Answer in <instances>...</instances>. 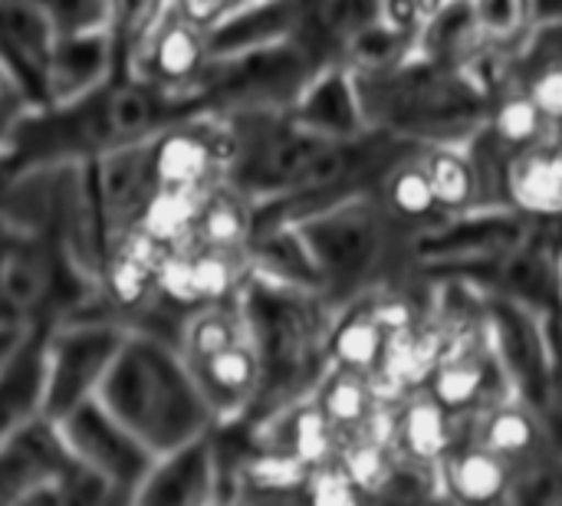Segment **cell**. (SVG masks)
Segmentation results:
<instances>
[{"instance_id": "ffe728a7", "label": "cell", "mask_w": 562, "mask_h": 506, "mask_svg": "<svg viewBox=\"0 0 562 506\" xmlns=\"http://www.w3.org/2000/svg\"><path fill=\"white\" fill-rule=\"evenodd\" d=\"M471 418H454L451 412H445L425 389L402 395L392 405V451L398 458L438 468L445 461V454L461 441V435L468 431Z\"/></svg>"}, {"instance_id": "e0dca14e", "label": "cell", "mask_w": 562, "mask_h": 506, "mask_svg": "<svg viewBox=\"0 0 562 506\" xmlns=\"http://www.w3.org/2000/svg\"><path fill=\"white\" fill-rule=\"evenodd\" d=\"M59 30L36 0H0V59L30 105H43L46 63Z\"/></svg>"}, {"instance_id": "ee69618b", "label": "cell", "mask_w": 562, "mask_h": 506, "mask_svg": "<svg viewBox=\"0 0 562 506\" xmlns=\"http://www.w3.org/2000/svg\"><path fill=\"white\" fill-rule=\"evenodd\" d=\"M375 20L389 26L398 36L415 40L422 30V10L418 0H375Z\"/></svg>"}, {"instance_id": "5bb4252c", "label": "cell", "mask_w": 562, "mask_h": 506, "mask_svg": "<svg viewBox=\"0 0 562 506\" xmlns=\"http://www.w3.org/2000/svg\"><path fill=\"white\" fill-rule=\"evenodd\" d=\"M211 59L207 26L191 20L178 3L161 20V26L145 40V46L128 63V79H142L161 89H194L198 76ZM122 76V79H125Z\"/></svg>"}, {"instance_id": "9c48e42d", "label": "cell", "mask_w": 562, "mask_h": 506, "mask_svg": "<svg viewBox=\"0 0 562 506\" xmlns=\"http://www.w3.org/2000/svg\"><path fill=\"white\" fill-rule=\"evenodd\" d=\"M56 428L69 454L82 468L99 474L119 494L122 504H135V494L145 484L155 454L99 398H89L56 418Z\"/></svg>"}, {"instance_id": "60d3db41", "label": "cell", "mask_w": 562, "mask_h": 506, "mask_svg": "<svg viewBox=\"0 0 562 506\" xmlns=\"http://www.w3.org/2000/svg\"><path fill=\"white\" fill-rule=\"evenodd\" d=\"M310 504H362L366 494L356 487V481L346 474V468L333 458L306 471L303 481V497Z\"/></svg>"}, {"instance_id": "f6af8a7d", "label": "cell", "mask_w": 562, "mask_h": 506, "mask_svg": "<svg viewBox=\"0 0 562 506\" xmlns=\"http://www.w3.org/2000/svg\"><path fill=\"white\" fill-rule=\"evenodd\" d=\"M175 3H178L191 20L211 26V23H217L221 16H227L231 10H237V7L247 3V0H175Z\"/></svg>"}, {"instance_id": "6da1fadb", "label": "cell", "mask_w": 562, "mask_h": 506, "mask_svg": "<svg viewBox=\"0 0 562 506\" xmlns=\"http://www.w3.org/2000/svg\"><path fill=\"white\" fill-rule=\"evenodd\" d=\"M201 112L207 105L194 89H161L128 76L72 102L26 105L0 151V181L43 165L92 161Z\"/></svg>"}, {"instance_id": "8d00e7d4", "label": "cell", "mask_w": 562, "mask_h": 506, "mask_svg": "<svg viewBox=\"0 0 562 506\" xmlns=\"http://www.w3.org/2000/svg\"><path fill=\"white\" fill-rule=\"evenodd\" d=\"M477 30L487 46L514 53L524 36L533 30V3L530 0H471Z\"/></svg>"}, {"instance_id": "b9f144b4", "label": "cell", "mask_w": 562, "mask_h": 506, "mask_svg": "<svg viewBox=\"0 0 562 506\" xmlns=\"http://www.w3.org/2000/svg\"><path fill=\"white\" fill-rule=\"evenodd\" d=\"M59 33L105 26V0H36Z\"/></svg>"}, {"instance_id": "7402d4cb", "label": "cell", "mask_w": 562, "mask_h": 506, "mask_svg": "<svg viewBox=\"0 0 562 506\" xmlns=\"http://www.w3.org/2000/svg\"><path fill=\"white\" fill-rule=\"evenodd\" d=\"M313 398L339 441L356 435H375L385 441V412L392 402L379 392L372 375L329 366L313 389Z\"/></svg>"}, {"instance_id": "603a6c76", "label": "cell", "mask_w": 562, "mask_h": 506, "mask_svg": "<svg viewBox=\"0 0 562 506\" xmlns=\"http://www.w3.org/2000/svg\"><path fill=\"white\" fill-rule=\"evenodd\" d=\"M441 497L454 504H507L514 494V468L471 438V421L461 441L438 464Z\"/></svg>"}, {"instance_id": "f1b7e54d", "label": "cell", "mask_w": 562, "mask_h": 506, "mask_svg": "<svg viewBox=\"0 0 562 506\" xmlns=\"http://www.w3.org/2000/svg\"><path fill=\"white\" fill-rule=\"evenodd\" d=\"M385 349H389V329L375 319L366 296L336 310V316L329 323V336H326L329 366L375 375L382 369Z\"/></svg>"}, {"instance_id": "d590c367", "label": "cell", "mask_w": 562, "mask_h": 506, "mask_svg": "<svg viewBox=\"0 0 562 506\" xmlns=\"http://www.w3.org/2000/svg\"><path fill=\"white\" fill-rule=\"evenodd\" d=\"M336 461L346 468V474L356 481V487L366 494V501H375L392 464H395V451L389 441L375 438V435H356L339 441Z\"/></svg>"}, {"instance_id": "7a4b0ae2", "label": "cell", "mask_w": 562, "mask_h": 506, "mask_svg": "<svg viewBox=\"0 0 562 506\" xmlns=\"http://www.w3.org/2000/svg\"><path fill=\"white\" fill-rule=\"evenodd\" d=\"M247 336L260 359V395L244 421H257L296 398L313 395L329 369L326 336L336 310L316 290L277 283L254 270L237 286Z\"/></svg>"}, {"instance_id": "7dc6e473", "label": "cell", "mask_w": 562, "mask_h": 506, "mask_svg": "<svg viewBox=\"0 0 562 506\" xmlns=\"http://www.w3.org/2000/svg\"><path fill=\"white\" fill-rule=\"evenodd\" d=\"M26 105H30V102H26L23 95H16V99H7V102H0V151H3V145H7V135H10L13 122L20 119V112H23Z\"/></svg>"}, {"instance_id": "277c9868", "label": "cell", "mask_w": 562, "mask_h": 506, "mask_svg": "<svg viewBox=\"0 0 562 506\" xmlns=\"http://www.w3.org/2000/svg\"><path fill=\"white\" fill-rule=\"evenodd\" d=\"M369 128L415 145H464L487 119L491 92L471 72L408 53L382 72H352Z\"/></svg>"}, {"instance_id": "f546056e", "label": "cell", "mask_w": 562, "mask_h": 506, "mask_svg": "<svg viewBox=\"0 0 562 506\" xmlns=\"http://www.w3.org/2000/svg\"><path fill=\"white\" fill-rule=\"evenodd\" d=\"M293 36V0H247L207 26L211 56Z\"/></svg>"}, {"instance_id": "3957f363", "label": "cell", "mask_w": 562, "mask_h": 506, "mask_svg": "<svg viewBox=\"0 0 562 506\" xmlns=\"http://www.w3.org/2000/svg\"><path fill=\"white\" fill-rule=\"evenodd\" d=\"M95 398L155 458L214 428V415L181 349L148 333H125V342Z\"/></svg>"}, {"instance_id": "8992f818", "label": "cell", "mask_w": 562, "mask_h": 506, "mask_svg": "<svg viewBox=\"0 0 562 506\" xmlns=\"http://www.w3.org/2000/svg\"><path fill=\"white\" fill-rule=\"evenodd\" d=\"M313 56L293 43L277 40L224 56H211L204 72L194 82V92L204 99L214 115L237 112H286L306 82L316 76Z\"/></svg>"}, {"instance_id": "c3c4849f", "label": "cell", "mask_w": 562, "mask_h": 506, "mask_svg": "<svg viewBox=\"0 0 562 506\" xmlns=\"http://www.w3.org/2000/svg\"><path fill=\"white\" fill-rule=\"evenodd\" d=\"M533 23H562V0H530Z\"/></svg>"}, {"instance_id": "816d5d0a", "label": "cell", "mask_w": 562, "mask_h": 506, "mask_svg": "<svg viewBox=\"0 0 562 506\" xmlns=\"http://www.w3.org/2000/svg\"><path fill=\"white\" fill-rule=\"evenodd\" d=\"M560 293H562V254H560Z\"/></svg>"}, {"instance_id": "e575fe53", "label": "cell", "mask_w": 562, "mask_h": 506, "mask_svg": "<svg viewBox=\"0 0 562 506\" xmlns=\"http://www.w3.org/2000/svg\"><path fill=\"white\" fill-rule=\"evenodd\" d=\"M175 10V0H105V30L119 56V76L128 72V63L145 46V40L161 26Z\"/></svg>"}, {"instance_id": "44dd1931", "label": "cell", "mask_w": 562, "mask_h": 506, "mask_svg": "<svg viewBox=\"0 0 562 506\" xmlns=\"http://www.w3.org/2000/svg\"><path fill=\"white\" fill-rule=\"evenodd\" d=\"M471 438H477L484 448L501 454L514 468V474L553 458L540 412L530 408L517 395H507V398L481 408L471 418Z\"/></svg>"}, {"instance_id": "2e32d148", "label": "cell", "mask_w": 562, "mask_h": 506, "mask_svg": "<svg viewBox=\"0 0 562 506\" xmlns=\"http://www.w3.org/2000/svg\"><path fill=\"white\" fill-rule=\"evenodd\" d=\"M119 76V56L105 26L59 33L46 63L43 105H59L82 99Z\"/></svg>"}, {"instance_id": "52a82bcc", "label": "cell", "mask_w": 562, "mask_h": 506, "mask_svg": "<svg viewBox=\"0 0 562 506\" xmlns=\"http://www.w3.org/2000/svg\"><path fill=\"white\" fill-rule=\"evenodd\" d=\"M224 119L234 142L227 181L254 204H270L293 194L310 161L329 142L293 122L290 112H237Z\"/></svg>"}, {"instance_id": "1f68e13d", "label": "cell", "mask_w": 562, "mask_h": 506, "mask_svg": "<svg viewBox=\"0 0 562 506\" xmlns=\"http://www.w3.org/2000/svg\"><path fill=\"white\" fill-rule=\"evenodd\" d=\"M484 36L474 20L471 0H448L431 20L422 23L415 36V53L445 63V66H471L484 53Z\"/></svg>"}, {"instance_id": "ac0fdd59", "label": "cell", "mask_w": 562, "mask_h": 506, "mask_svg": "<svg viewBox=\"0 0 562 506\" xmlns=\"http://www.w3.org/2000/svg\"><path fill=\"white\" fill-rule=\"evenodd\" d=\"M188 366H191V375L214 415V425H234V421L250 418L257 395H260V379H263L250 336L237 339L204 359H194Z\"/></svg>"}, {"instance_id": "f907efd6", "label": "cell", "mask_w": 562, "mask_h": 506, "mask_svg": "<svg viewBox=\"0 0 562 506\" xmlns=\"http://www.w3.org/2000/svg\"><path fill=\"white\" fill-rule=\"evenodd\" d=\"M3 240H7V230L0 227V247H3Z\"/></svg>"}, {"instance_id": "bcb514c9", "label": "cell", "mask_w": 562, "mask_h": 506, "mask_svg": "<svg viewBox=\"0 0 562 506\" xmlns=\"http://www.w3.org/2000/svg\"><path fill=\"white\" fill-rule=\"evenodd\" d=\"M33 329H36V326L20 323V319H0V369L20 352V346L30 339Z\"/></svg>"}, {"instance_id": "4316f807", "label": "cell", "mask_w": 562, "mask_h": 506, "mask_svg": "<svg viewBox=\"0 0 562 506\" xmlns=\"http://www.w3.org/2000/svg\"><path fill=\"white\" fill-rule=\"evenodd\" d=\"M46 326H36L20 352L0 369V445L46 415Z\"/></svg>"}, {"instance_id": "5b68a950", "label": "cell", "mask_w": 562, "mask_h": 506, "mask_svg": "<svg viewBox=\"0 0 562 506\" xmlns=\"http://www.w3.org/2000/svg\"><path fill=\"white\" fill-rule=\"evenodd\" d=\"M316 260L333 310L405 277V230L385 214L375 191L339 198L293 221Z\"/></svg>"}, {"instance_id": "f35d334b", "label": "cell", "mask_w": 562, "mask_h": 506, "mask_svg": "<svg viewBox=\"0 0 562 506\" xmlns=\"http://www.w3.org/2000/svg\"><path fill=\"white\" fill-rule=\"evenodd\" d=\"M507 86L524 89L550 122L553 135H562V63H514L507 56Z\"/></svg>"}, {"instance_id": "484cf974", "label": "cell", "mask_w": 562, "mask_h": 506, "mask_svg": "<svg viewBox=\"0 0 562 506\" xmlns=\"http://www.w3.org/2000/svg\"><path fill=\"white\" fill-rule=\"evenodd\" d=\"M254 224H257V204L244 191H237L231 181H221L198 198L184 247L247 260Z\"/></svg>"}, {"instance_id": "ba28073f", "label": "cell", "mask_w": 562, "mask_h": 506, "mask_svg": "<svg viewBox=\"0 0 562 506\" xmlns=\"http://www.w3.org/2000/svg\"><path fill=\"white\" fill-rule=\"evenodd\" d=\"M125 326L102 313L66 316L46 326L43 359H46V418H63L76 405L99 395L105 372L112 369Z\"/></svg>"}, {"instance_id": "7c38bea8", "label": "cell", "mask_w": 562, "mask_h": 506, "mask_svg": "<svg viewBox=\"0 0 562 506\" xmlns=\"http://www.w3.org/2000/svg\"><path fill=\"white\" fill-rule=\"evenodd\" d=\"M89 175H92V194H95L102 240L109 254L112 244H119L125 234H132L142 224L145 207L158 191L151 171V138L109 148L105 155L89 161Z\"/></svg>"}, {"instance_id": "4fadbf2b", "label": "cell", "mask_w": 562, "mask_h": 506, "mask_svg": "<svg viewBox=\"0 0 562 506\" xmlns=\"http://www.w3.org/2000/svg\"><path fill=\"white\" fill-rule=\"evenodd\" d=\"M425 392L454 418H474L481 408H487L491 402H501L510 392V382L491 349L487 339V326L477 329H464L454 336L451 349L445 352V359L435 366Z\"/></svg>"}, {"instance_id": "d6986e66", "label": "cell", "mask_w": 562, "mask_h": 506, "mask_svg": "<svg viewBox=\"0 0 562 506\" xmlns=\"http://www.w3.org/2000/svg\"><path fill=\"white\" fill-rule=\"evenodd\" d=\"M293 122H300L303 128L329 138V142H342V138H356L362 132H369L362 102H359V89H356V76L346 63H333L316 69V76L306 82V89L296 95V102L286 109Z\"/></svg>"}, {"instance_id": "7bdbcfd3", "label": "cell", "mask_w": 562, "mask_h": 506, "mask_svg": "<svg viewBox=\"0 0 562 506\" xmlns=\"http://www.w3.org/2000/svg\"><path fill=\"white\" fill-rule=\"evenodd\" d=\"M514 63H562V23H533L524 43L510 53Z\"/></svg>"}, {"instance_id": "4dcf8cb0", "label": "cell", "mask_w": 562, "mask_h": 506, "mask_svg": "<svg viewBox=\"0 0 562 506\" xmlns=\"http://www.w3.org/2000/svg\"><path fill=\"white\" fill-rule=\"evenodd\" d=\"M425 151V148H422ZM422 151L395 161L385 178L379 181L375 194L385 207V214L405 230H422L435 221H441L445 214L438 211V201H435V191H431V181H428V171L422 165Z\"/></svg>"}, {"instance_id": "74e56055", "label": "cell", "mask_w": 562, "mask_h": 506, "mask_svg": "<svg viewBox=\"0 0 562 506\" xmlns=\"http://www.w3.org/2000/svg\"><path fill=\"white\" fill-rule=\"evenodd\" d=\"M412 49H415V40L398 36V33H392L389 26H382L379 20H372V23H366V26L352 36V43H349L342 63H346L352 72H382V69L398 66Z\"/></svg>"}, {"instance_id": "30bf717a", "label": "cell", "mask_w": 562, "mask_h": 506, "mask_svg": "<svg viewBox=\"0 0 562 506\" xmlns=\"http://www.w3.org/2000/svg\"><path fill=\"white\" fill-rule=\"evenodd\" d=\"M231 125L224 115L201 112L151 135V171L158 191L201 198L207 188L227 181Z\"/></svg>"}, {"instance_id": "8fae6325", "label": "cell", "mask_w": 562, "mask_h": 506, "mask_svg": "<svg viewBox=\"0 0 562 506\" xmlns=\"http://www.w3.org/2000/svg\"><path fill=\"white\" fill-rule=\"evenodd\" d=\"M487 339L510 392L543 415L550 389V346L543 313L487 290Z\"/></svg>"}, {"instance_id": "cb8c5ba5", "label": "cell", "mask_w": 562, "mask_h": 506, "mask_svg": "<svg viewBox=\"0 0 562 506\" xmlns=\"http://www.w3.org/2000/svg\"><path fill=\"white\" fill-rule=\"evenodd\" d=\"M375 20V0H293V43H300L316 66L346 59L352 36Z\"/></svg>"}, {"instance_id": "9a60e30c", "label": "cell", "mask_w": 562, "mask_h": 506, "mask_svg": "<svg viewBox=\"0 0 562 506\" xmlns=\"http://www.w3.org/2000/svg\"><path fill=\"white\" fill-rule=\"evenodd\" d=\"M221 501V461L214 428L168 454H158L145 484L135 494L138 506H207Z\"/></svg>"}, {"instance_id": "d6a6232c", "label": "cell", "mask_w": 562, "mask_h": 506, "mask_svg": "<svg viewBox=\"0 0 562 506\" xmlns=\"http://www.w3.org/2000/svg\"><path fill=\"white\" fill-rule=\"evenodd\" d=\"M422 165L428 171L441 214H461V211L481 207L477 168L464 145H428L422 151Z\"/></svg>"}, {"instance_id": "836d02e7", "label": "cell", "mask_w": 562, "mask_h": 506, "mask_svg": "<svg viewBox=\"0 0 562 506\" xmlns=\"http://www.w3.org/2000/svg\"><path fill=\"white\" fill-rule=\"evenodd\" d=\"M484 128L494 135L497 145H504L510 155L524 151V148H533L540 142H550L557 138L550 122L543 119V112L533 105V99L517 89V86H507L504 92L494 95L491 109H487V119H484Z\"/></svg>"}, {"instance_id": "83f0119b", "label": "cell", "mask_w": 562, "mask_h": 506, "mask_svg": "<svg viewBox=\"0 0 562 506\" xmlns=\"http://www.w3.org/2000/svg\"><path fill=\"white\" fill-rule=\"evenodd\" d=\"M247 270L270 277L277 283L323 293L316 260L293 221H270L254 227V237L247 244Z\"/></svg>"}, {"instance_id": "681fc988", "label": "cell", "mask_w": 562, "mask_h": 506, "mask_svg": "<svg viewBox=\"0 0 562 506\" xmlns=\"http://www.w3.org/2000/svg\"><path fill=\"white\" fill-rule=\"evenodd\" d=\"M16 95H23V92H20V86H16V79L10 76V69H7V63L0 59V102H7V99H16Z\"/></svg>"}, {"instance_id": "d4e9b609", "label": "cell", "mask_w": 562, "mask_h": 506, "mask_svg": "<svg viewBox=\"0 0 562 506\" xmlns=\"http://www.w3.org/2000/svg\"><path fill=\"white\" fill-rule=\"evenodd\" d=\"M507 207L533 224L562 221V148L557 138L517 151L507 161Z\"/></svg>"}, {"instance_id": "ab89813d", "label": "cell", "mask_w": 562, "mask_h": 506, "mask_svg": "<svg viewBox=\"0 0 562 506\" xmlns=\"http://www.w3.org/2000/svg\"><path fill=\"white\" fill-rule=\"evenodd\" d=\"M375 501H445L441 497V481H438V468L408 461L395 454V464L379 491Z\"/></svg>"}]
</instances>
